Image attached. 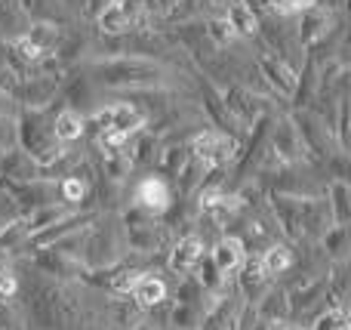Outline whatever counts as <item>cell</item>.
Instances as JSON below:
<instances>
[{
	"mask_svg": "<svg viewBox=\"0 0 351 330\" xmlns=\"http://www.w3.org/2000/svg\"><path fill=\"white\" fill-rule=\"evenodd\" d=\"M167 68L154 59L142 56H111V59H96L86 68V78L96 80L111 90H148V86H164Z\"/></svg>",
	"mask_w": 351,
	"mask_h": 330,
	"instance_id": "cell-1",
	"label": "cell"
},
{
	"mask_svg": "<svg viewBox=\"0 0 351 330\" xmlns=\"http://www.w3.org/2000/svg\"><path fill=\"white\" fill-rule=\"evenodd\" d=\"M210 3H213V6H228L231 0H210Z\"/></svg>",
	"mask_w": 351,
	"mask_h": 330,
	"instance_id": "cell-32",
	"label": "cell"
},
{
	"mask_svg": "<svg viewBox=\"0 0 351 330\" xmlns=\"http://www.w3.org/2000/svg\"><path fill=\"white\" fill-rule=\"evenodd\" d=\"M317 96V65L311 56H305L302 68H296V86H293V96L290 102L296 108H308Z\"/></svg>",
	"mask_w": 351,
	"mask_h": 330,
	"instance_id": "cell-13",
	"label": "cell"
},
{
	"mask_svg": "<svg viewBox=\"0 0 351 330\" xmlns=\"http://www.w3.org/2000/svg\"><path fill=\"white\" fill-rule=\"evenodd\" d=\"M330 195H333V213H336V222H346L348 220V185L342 182H333V189H330Z\"/></svg>",
	"mask_w": 351,
	"mask_h": 330,
	"instance_id": "cell-22",
	"label": "cell"
},
{
	"mask_svg": "<svg viewBox=\"0 0 351 330\" xmlns=\"http://www.w3.org/2000/svg\"><path fill=\"white\" fill-rule=\"evenodd\" d=\"M84 130H86V121H84V115H80V111L65 108V105L56 111V117H53V139H56V145H71V142H77L80 136H84Z\"/></svg>",
	"mask_w": 351,
	"mask_h": 330,
	"instance_id": "cell-11",
	"label": "cell"
},
{
	"mask_svg": "<svg viewBox=\"0 0 351 330\" xmlns=\"http://www.w3.org/2000/svg\"><path fill=\"white\" fill-rule=\"evenodd\" d=\"M0 158H3V148H0Z\"/></svg>",
	"mask_w": 351,
	"mask_h": 330,
	"instance_id": "cell-35",
	"label": "cell"
},
{
	"mask_svg": "<svg viewBox=\"0 0 351 330\" xmlns=\"http://www.w3.org/2000/svg\"><path fill=\"white\" fill-rule=\"evenodd\" d=\"M108 3H111V0H84V16L86 19H96Z\"/></svg>",
	"mask_w": 351,
	"mask_h": 330,
	"instance_id": "cell-29",
	"label": "cell"
},
{
	"mask_svg": "<svg viewBox=\"0 0 351 330\" xmlns=\"http://www.w3.org/2000/svg\"><path fill=\"white\" fill-rule=\"evenodd\" d=\"M53 117H56V108L47 105V108H22L16 117V142L37 167H47L53 164L56 158H62L65 148L56 145L53 139Z\"/></svg>",
	"mask_w": 351,
	"mask_h": 330,
	"instance_id": "cell-2",
	"label": "cell"
},
{
	"mask_svg": "<svg viewBox=\"0 0 351 330\" xmlns=\"http://www.w3.org/2000/svg\"><path fill=\"white\" fill-rule=\"evenodd\" d=\"M256 71H259V78L268 80L271 93H278L280 99H290L293 96V86H296V71H293V68H287L280 59H274V56H268V53H259V59H256Z\"/></svg>",
	"mask_w": 351,
	"mask_h": 330,
	"instance_id": "cell-7",
	"label": "cell"
},
{
	"mask_svg": "<svg viewBox=\"0 0 351 330\" xmlns=\"http://www.w3.org/2000/svg\"><path fill=\"white\" fill-rule=\"evenodd\" d=\"M28 235H31L28 222H12L10 228H3V232H0V247H6V250H10V247L22 244V241L28 238Z\"/></svg>",
	"mask_w": 351,
	"mask_h": 330,
	"instance_id": "cell-23",
	"label": "cell"
},
{
	"mask_svg": "<svg viewBox=\"0 0 351 330\" xmlns=\"http://www.w3.org/2000/svg\"><path fill=\"white\" fill-rule=\"evenodd\" d=\"M268 330H296L290 325V321H271V325H268Z\"/></svg>",
	"mask_w": 351,
	"mask_h": 330,
	"instance_id": "cell-31",
	"label": "cell"
},
{
	"mask_svg": "<svg viewBox=\"0 0 351 330\" xmlns=\"http://www.w3.org/2000/svg\"><path fill=\"white\" fill-rule=\"evenodd\" d=\"M200 263H204V241H200L197 235H185L170 253V269L179 272V275H188V272H194Z\"/></svg>",
	"mask_w": 351,
	"mask_h": 330,
	"instance_id": "cell-10",
	"label": "cell"
},
{
	"mask_svg": "<svg viewBox=\"0 0 351 330\" xmlns=\"http://www.w3.org/2000/svg\"><path fill=\"white\" fill-rule=\"evenodd\" d=\"M253 3H265V0H253Z\"/></svg>",
	"mask_w": 351,
	"mask_h": 330,
	"instance_id": "cell-34",
	"label": "cell"
},
{
	"mask_svg": "<svg viewBox=\"0 0 351 330\" xmlns=\"http://www.w3.org/2000/svg\"><path fill=\"white\" fill-rule=\"evenodd\" d=\"M59 3L65 6L71 16H74V12H80V16H84V0H59Z\"/></svg>",
	"mask_w": 351,
	"mask_h": 330,
	"instance_id": "cell-30",
	"label": "cell"
},
{
	"mask_svg": "<svg viewBox=\"0 0 351 330\" xmlns=\"http://www.w3.org/2000/svg\"><path fill=\"white\" fill-rule=\"evenodd\" d=\"M274 152H278L284 161H293L299 152H302V142H299V133H296L290 117H280L278 127H274Z\"/></svg>",
	"mask_w": 351,
	"mask_h": 330,
	"instance_id": "cell-17",
	"label": "cell"
},
{
	"mask_svg": "<svg viewBox=\"0 0 351 330\" xmlns=\"http://www.w3.org/2000/svg\"><path fill=\"white\" fill-rule=\"evenodd\" d=\"M222 96L225 111L231 115L234 123H256L262 117V102L265 99L247 84H228V90L219 93Z\"/></svg>",
	"mask_w": 351,
	"mask_h": 330,
	"instance_id": "cell-5",
	"label": "cell"
},
{
	"mask_svg": "<svg viewBox=\"0 0 351 330\" xmlns=\"http://www.w3.org/2000/svg\"><path fill=\"white\" fill-rule=\"evenodd\" d=\"M142 19H145V3L142 0H114L93 22L99 28V37H121L127 31L139 28Z\"/></svg>",
	"mask_w": 351,
	"mask_h": 330,
	"instance_id": "cell-4",
	"label": "cell"
},
{
	"mask_svg": "<svg viewBox=\"0 0 351 330\" xmlns=\"http://www.w3.org/2000/svg\"><path fill=\"white\" fill-rule=\"evenodd\" d=\"M225 22L231 25V31H234L237 37H243V40H253V37H259V16L253 12V6H247L243 0H231L228 6H225Z\"/></svg>",
	"mask_w": 351,
	"mask_h": 330,
	"instance_id": "cell-9",
	"label": "cell"
},
{
	"mask_svg": "<svg viewBox=\"0 0 351 330\" xmlns=\"http://www.w3.org/2000/svg\"><path fill=\"white\" fill-rule=\"evenodd\" d=\"M210 263L219 275H225V278L234 275V272H241V266H243V244L237 238H222L216 247H213Z\"/></svg>",
	"mask_w": 351,
	"mask_h": 330,
	"instance_id": "cell-12",
	"label": "cell"
},
{
	"mask_svg": "<svg viewBox=\"0 0 351 330\" xmlns=\"http://www.w3.org/2000/svg\"><path fill=\"white\" fill-rule=\"evenodd\" d=\"M0 170H3L6 176H12V179H37L40 167H37L25 152L12 148V152H3V158H0Z\"/></svg>",
	"mask_w": 351,
	"mask_h": 330,
	"instance_id": "cell-18",
	"label": "cell"
},
{
	"mask_svg": "<svg viewBox=\"0 0 351 330\" xmlns=\"http://www.w3.org/2000/svg\"><path fill=\"white\" fill-rule=\"evenodd\" d=\"M336 16L330 6H308L302 10V19H299V28H296V43L299 47H315L321 37H327L330 31L336 28Z\"/></svg>",
	"mask_w": 351,
	"mask_h": 330,
	"instance_id": "cell-6",
	"label": "cell"
},
{
	"mask_svg": "<svg viewBox=\"0 0 351 330\" xmlns=\"http://www.w3.org/2000/svg\"><path fill=\"white\" fill-rule=\"evenodd\" d=\"M136 204L148 213H164L170 207V185L160 176H145L136 185Z\"/></svg>",
	"mask_w": 351,
	"mask_h": 330,
	"instance_id": "cell-8",
	"label": "cell"
},
{
	"mask_svg": "<svg viewBox=\"0 0 351 330\" xmlns=\"http://www.w3.org/2000/svg\"><path fill=\"white\" fill-rule=\"evenodd\" d=\"M200 207H204L206 220H213L216 226H225V222H228L231 216L241 210V198H237V195H225V191H206L204 201H200Z\"/></svg>",
	"mask_w": 351,
	"mask_h": 330,
	"instance_id": "cell-14",
	"label": "cell"
},
{
	"mask_svg": "<svg viewBox=\"0 0 351 330\" xmlns=\"http://www.w3.org/2000/svg\"><path fill=\"white\" fill-rule=\"evenodd\" d=\"M188 152H191V161H197L204 170H216V167H225L228 161L237 158V142L228 133L204 130V133H197L191 139Z\"/></svg>",
	"mask_w": 351,
	"mask_h": 330,
	"instance_id": "cell-3",
	"label": "cell"
},
{
	"mask_svg": "<svg viewBox=\"0 0 351 330\" xmlns=\"http://www.w3.org/2000/svg\"><path fill=\"white\" fill-rule=\"evenodd\" d=\"M84 195H86V182L80 176H65L62 179V198L65 201H84Z\"/></svg>",
	"mask_w": 351,
	"mask_h": 330,
	"instance_id": "cell-24",
	"label": "cell"
},
{
	"mask_svg": "<svg viewBox=\"0 0 351 330\" xmlns=\"http://www.w3.org/2000/svg\"><path fill=\"white\" fill-rule=\"evenodd\" d=\"M62 31H65V25H56V22H28V28H25V37H28V40L34 43V47L40 49L43 56H53L56 47H59V40H62Z\"/></svg>",
	"mask_w": 351,
	"mask_h": 330,
	"instance_id": "cell-15",
	"label": "cell"
},
{
	"mask_svg": "<svg viewBox=\"0 0 351 330\" xmlns=\"http://www.w3.org/2000/svg\"><path fill=\"white\" fill-rule=\"evenodd\" d=\"M111 3H114V0H111Z\"/></svg>",
	"mask_w": 351,
	"mask_h": 330,
	"instance_id": "cell-36",
	"label": "cell"
},
{
	"mask_svg": "<svg viewBox=\"0 0 351 330\" xmlns=\"http://www.w3.org/2000/svg\"><path fill=\"white\" fill-rule=\"evenodd\" d=\"M16 142V117L0 111V148Z\"/></svg>",
	"mask_w": 351,
	"mask_h": 330,
	"instance_id": "cell-27",
	"label": "cell"
},
{
	"mask_svg": "<svg viewBox=\"0 0 351 330\" xmlns=\"http://www.w3.org/2000/svg\"><path fill=\"white\" fill-rule=\"evenodd\" d=\"M290 266H293V253L287 250L284 244L268 247V250L259 257V269H262V275H265V278H278V275H284V272L290 269Z\"/></svg>",
	"mask_w": 351,
	"mask_h": 330,
	"instance_id": "cell-19",
	"label": "cell"
},
{
	"mask_svg": "<svg viewBox=\"0 0 351 330\" xmlns=\"http://www.w3.org/2000/svg\"><path fill=\"white\" fill-rule=\"evenodd\" d=\"M133 300L139 303L142 309L160 306V303L167 300V284L160 281L158 275H148V272H142V278L136 281V287H133Z\"/></svg>",
	"mask_w": 351,
	"mask_h": 330,
	"instance_id": "cell-16",
	"label": "cell"
},
{
	"mask_svg": "<svg viewBox=\"0 0 351 330\" xmlns=\"http://www.w3.org/2000/svg\"><path fill=\"white\" fill-rule=\"evenodd\" d=\"M0 65H3V40H0Z\"/></svg>",
	"mask_w": 351,
	"mask_h": 330,
	"instance_id": "cell-33",
	"label": "cell"
},
{
	"mask_svg": "<svg viewBox=\"0 0 351 330\" xmlns=\"http://www.w3.org/2000/svg\"><path fill=\"white\" fill-rule=\"evenodd\" d=\"M77 222H80V216H71V220H62L59 226H53L56 228H49V232H43L40 238H37V244H47V241H53V238H62V235H68V232H74V228H77Z\"/></svg>",
	"mask_w": 351,
	"mask_h": 330,
	"instance_id": "cell-25",
	"label": "cell"
},
{
	"mask_svg": "<svg viewBox=\"0 0 351 330\" xmlns=\"http://www.w3.org/2000/svg\"><path fill=\"white\" fill-rule=\"evenodd\" d=\"M315 330H351V321H348V312L342 306H333L315 321Z\"/></svg>",
	"mask_w": 351,
	"mask_h": 330,
	"instance_id": "cell-21",
	"label": "cell"
},
{
	"mask_svg": "<svg viewBox=\"0 0 351 330\" xmlns=\"http://www.w3.org/2000/svg\"><path fill=\"white\" fill-rule=\"evenodd\" d=\"M19 290V281L10 269H0V300H12V294Z\"/></svg>",
	"mask_w": 351,
	"mask_h": 330,
	"instance_id": "cell-28",
	"label": "cell"
},
{
	"mask_svg": "<svg viewBox=\"0 0 351 330\" xmlns=\"http://www.w3.org/2000/svg\"><path fill=\"white\" fill-rule=\"evenodd\" d=\"M204 34H206V40H210L216 49H225L228 43H234V40H237V34L231 31V25L225 22L222 16H210V19H204Z\"/></svg>",
	"mask_w": 351,
	"mask_h": 330,
	"instance_id": "cell-20",
	"label": "cell"
},
{
	"mask_svg": "<svg viewBox=\"0 0 351 330\" xmlns=\"http://www.w3.org/2000/svg\"><path fill=\"white\" fill-rule=\"evenodd\" d=\"M139 278H142V272H136V269L121 272V275H114L111 287H114L117 294H133V287H136V281H139Z\"/></svg>",
	"mask_w": 351,
	"mask_h": 330,
	"instance_id": "cell-26",
	"label": "cell"
}]
</instances>
